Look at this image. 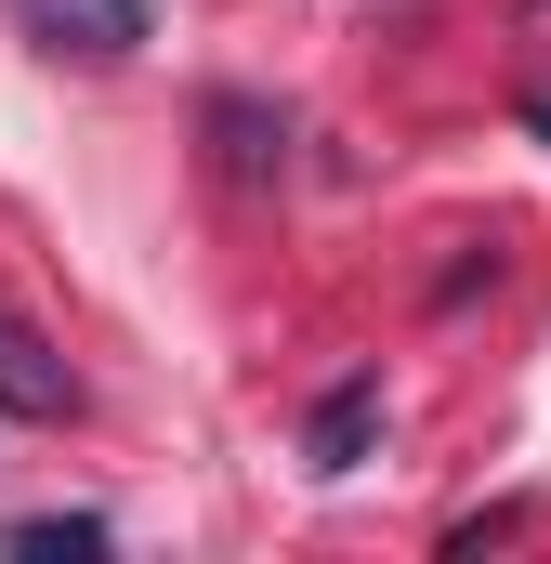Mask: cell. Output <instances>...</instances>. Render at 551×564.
Wrapping results in <instances>:
<instances>
[{
  "instance_id": "cell-1",
  "label": "cell",
  "mask_w": 551,
  "mask_h": 564,
  "mask_svg": "<svg viewBox=\"0 0 551 564\" xmlns=\"http://www.w3.org/2000/svg\"><path fill=\"white\" fill-rule=\"evenodd\" d=\"M40 53H79V66H119L158 40V0H13Z\"/></svg>"
},
{
  "instance_id": "cell-5",
  "label": "cell",
  "mask_w": 551,
  "mask_h": 564,
  "mask_svg": "<svg viewBox=\"0 0 551 564\" xmlns=\"http://www.w3.org/2000/svg\"><path fill=\"white\" fill-rule=\"evenodd\" d=\"M210 132H224V158H237V171H276V132H263V106H210Z\"/></svg>"
},
{
  "instance_id": "cell-3",
  "label": "cell",
  "mask_w": 551,
  "mask_h": 564,
  "mask_svg": "<svg viewBox=\"0 0 551 564\" xmlns=\"http://www.w3.org/2000/svg\"><path fill=\"white\" fill-rule=\"evenodd\" d=\"M368 433H381V368H355V381H328V394H315L302 459H315V473H355V459H368Z\"/></svg>"
},
{
  "instance_id": "cell-4",
  "label": "cell",
  "mask_w": 551,
  "mask_h": 564,
  "mask_svg": "<svg viewBox=\"0 0 551 564\" xmlns=\"http://www.w3.org/2000/svg\"><path fill=\"white\" fill-rule=\"evenodd\" d=\"M13 552H26V564H40V552H106V512H26Z\"/></svg>"
},
{
  "instance_id": "cell-2",
  "label": "cell",
  "mask_w": 551,
  "mask_h": 564,
  "mask_svg": "<svg viewBox=\"0 0 551 564\" xmlns=\"http://www.w3.org/2000/svg\"><path fill=\"white\" fill-rule=\"evenodd\" d=\"M0 408H13V421H66V408H79V368H66L40 328H13V315H0Z\"/></svg>"
}]
</instances>
